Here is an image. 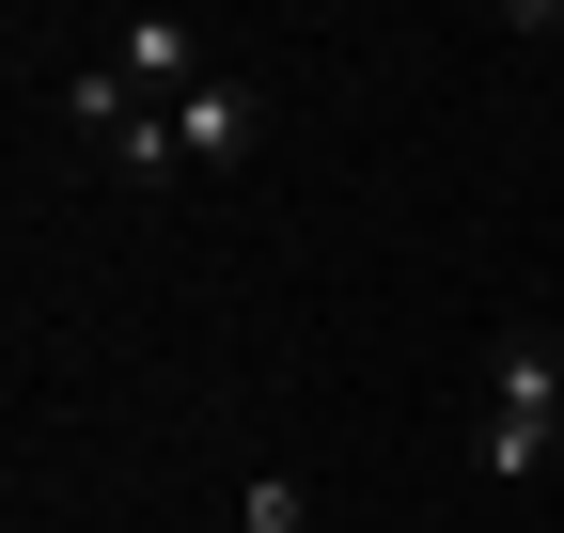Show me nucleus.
Returning a JSON list of instances; mask_svg holds the SVG:
<instances>
[{
    "instance_id": "7ed1b4c3",
    "label": "nucleus",
    "mask_w": 564,
    "mask_h": 533,
    "mask_svg": "<svg viewBox=\"0 0 564 533\" xmlns=\"http://www.w3.org/2000/svg\"><path fill=\"white\" fill-rule=\"evenodd\" d=\"M236 518H251V533H314V487H299V471H251Z\"/></svg>"
},
{
    "instance_id": "f257e3e1",
    "label": "nucleus",
    "mask_w": 564,
    "mask_h": 533,
    "mask_svg": "<svg viewBox=\"0 0 564 533\" xmlns=\"http://www.w3.org/2000/svg\"><path fill=\"white\" fill-rule=\"evenodd\" d=\"M470 455H486L502 487L564 455V361L533 346V329H502V346H486V424H470Z\"/></svg>"
},
{
    "instance_id": "f03ea898",
    "label": "nucleus",
    "mask_w": 564,
    "mask_h": 533,
    "mask_svg": "<svg viewBox=\"0 0 564 533\" xmlns=\"http://www.w3.org/2000/svg\"><path fill=\"white\" fill-rule=\"evenodd\" d=\"M236 142H251V95H236V79H204V95H173V173H220Z\"/></svg>"
}]
</instances>
